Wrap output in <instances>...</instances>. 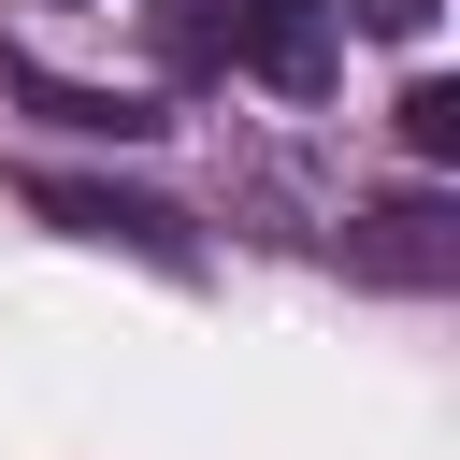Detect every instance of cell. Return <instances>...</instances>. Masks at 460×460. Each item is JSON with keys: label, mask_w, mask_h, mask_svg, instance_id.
<instances>
[{"label": "cell", "mask_w": 460, "mask_h": 460, "mask_svg": "<svg viewBox=\"0 0 460 460\" xmlns=\"http://www.w3.org/2000/svg\"><path fill=\"white\" fill-rule=\"evenodd\" d=\"M158 43L187 58V72H273V86H316L331 72V0H172L158 14Z\"/></svg>", "instance_id": "1"}, {"label": "cell", "mask_w": 460, "mask_h": 460, "mask_svg": "<svg viewBox=\"0 0 460 460\" xmlns=\"http://www.w3.org/2000/svg\"><path fill=\"white\" fill-rule=\"evenodd\" d=\"M29 201H43L58 230H86V244H129V259H172V273H187V216H172V201H144V187H86V172H29Z\"/></svg>", "instance_id": "2"}, {"label": "cell", "mask_w": 460, "mask_h": 460, "mask_svg": "<svg viewBox=\"0 0 460 460\" xmlns=\"http://www.w3.org/2000/svg\"><path fill=\"white\" fill-rule=\"evenodd\" d=\"M345 14H359L374 43H417V29H431V0H345Z\"/></svg>", "instance_id": "5"}, {"label": "cell", "mask_w": 460, "mask_h": 460, "mask_svg": "<svg viewBox=\"0 0 460 460\" xmlns=\"http://www.w3.org/2000/svg\"><path fill=\"white\" fill-rule=\"evenodd\" d=\"M402 144H417V158H460V86H446V72L402 86Z\"/></svg>", "instance_id": "4"}, {"label": "cell", "mask_w": 460, "mask_h": 460, "mask_svg": "<svg viewBox=\"0 0 460 460\" xmlns=\"http://www.w3.org/2000/svg\"><path fill=\"white\" fill-rule=\"evenodd\" d=\"M345 259L388 273V288H446V273H460V216H446V201H374V216L345 230Z\"/></svg>", "instance_id": "3"}]
</instances>
